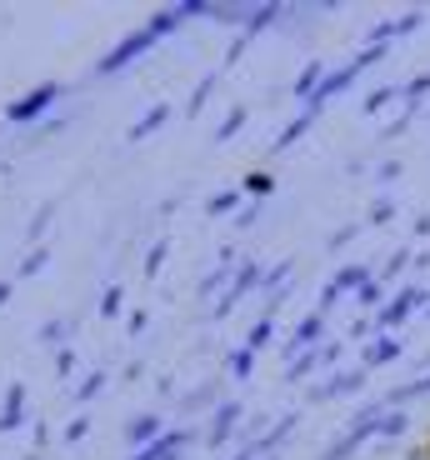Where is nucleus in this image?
<instances>
[{
  "instance_id": "1",
  "label": "nucleus",
  "mask_w": 430,
  "mask_h": 460,
  "mask_svg": "<svg viewBox=\"0 0 430 460\" xmlns=\"http://www.w3.org/2000/svg\"><path fill=\"white\" fill-rule=\"evenodd\" d=\"M155 40H161V35H155L151 25H140V31H136V35H126V40H120V46L110 50V56H101V60H95V75H116V70H126L130 60H140L145 50L155 46Z\"/></svg>"
},
{
  "instance_id": "2",
  "label": "nucleus",
  "mask_w": 430,
  "mask_h": 460,
  "mask_svg": "<svg viewBox=\"0 0 430 460\" xmlns=\"http://www.w3.org/2000/svg\"><path fill=\"white\" fill-rule=\"evenodd\" d=\"M60 91H66V85H35V91L25 95V101H11L5 120H11V126H31V120H40V115H46L50 105L60 101Z\"/></svg>"
},
{
  "instance_id": "3",
  "label": "nucleus",
  "mask_w": 430,
  "mask_h": 460,
  "mask_svg": "<svg viewBox=\"0 0 430 460\" xmlns=\"http://www.w3.org/2000/svg\"><path fill=\"white\" fill-rule=\"evenodd\" d=\"M426 305H430L426 290H420V286H406L396 300H391V305H381V311H375V335H381V331H396V325L406 321L410 311H426Z\"/></svg>"
},
{
  "instance_id": "4",
  "label": "nucleus",
  "mask_w": 430,
  "mask_h": 460,
  "mask_svg": "<svg viewBox=\"0 0 430 460\" xmlns=\"http://www.w3.org/2000/svg\"><path fill=\"white\" fill-rule=\"evenodd\" d=\"M365 280H371V270H365V265H346V270H336V276L326 280V296H320V315H326L330 305L346 296V290H361Z\"/></svg>"
},
{
  "instance_id": "5",
  "label": "nucleus",
  "mask_w": 430,
  "mask_h": 460,
  "mask_svg": "<svg viewBox=\"0 0 430 460\" xmlns=\"http://www.w3.org/2000/svg\"><path fill=\"white\" fill-rule=\"evenodd\" d=\"M260 280H266V276H260V265H250V261H245L241 270H235L231 290H225V296L215 300V315H231V311H235V300H241V296H245V290H250V286H260Z\"/></svg>"
},
{
  "instance_id": "6",
  "label": "nucleus",
  "mask_w": 430,
  "mask_h": 460,
  "mask_svg": "<svg viewBox=\"0 0 430 460\" xmlns=\"http://www.w3.org/2000/svg\"><path fill=\"white\" fill-rule=\"evenodd\" d=\"M190 446V430H165L161 440H155V446H145V450H136V456L130 460H175L180 456V450Z\"/></svg>"
},
{
  "instance_id": "7",
  "label": "nucleus",
  "mask_w": 430,
  "mask_h": 460,
  "mask_svg": "<svg viewBox=\"0 0 430 460\" xmlns=\"http://www.w3.org/2000/svg\"><path fill=\"white\" fill-rule=\"evenodd\" d=\"M320 331H326V315H320V311H315V315H305V321L295 325V335H291V341H285V356L295 360V350H301V356H305V350H311V345L320 341Z\"/></svg>"
},
{
  "instance_id": "8",
  "label": "nucleus",
  "mask_w": 430,
  "mask_h": 460,
  "mask_svg": "<svg viewBox=\"0 0 430 460\" xmlns=\"http://www.w3.org/2000/svg\"><path fill=\"white\" fill-rule=\"evenodd\" d=\"M241 415H245V405H241V401H225V405H221V415L210 420V446H225V440H231V430L241 426Z\"/></svg>"
},
{
  "instance_id": "9",
  "label": "nucleus",
  "mask_w": 430,
  "mask_h": 460,
  "mask_svg": "<svg viewBox=\"0 0 430 460\" xmlns=\"http://www.w3.org/2000/svg\"><path fill=\"white\" fill-rule=\"evenodd\" d=\"M161 436H165V430H161V420H155V415H140V420H130V426H126V440H130L136 450L155 446Z\"/></svg>"
},
{
  "instance_id": "10",
  "label": "nucleus",
  "mask_w": 430,
  "mask_h": 460,
  "mask_svg": "<svg viewBox=\"0 0 430 460\" xmlns=\"http://www.w3.org/2000/svg\"><path fill=\"white\" fill-rule=\"evenodd\" d=\"M361 385H365V370H350V376H330L315 395H320V401H326V395H355Z\"/></svg>"
},
{
  "instance_id": "11",
  "label": "nucleus",
  "mask_w": 430,
  "mask_h": 460,
  "mask_svg": "<svg viewBox=\"0 0 430 460\" xmlns=\"http://www.w3.org/2000/svg\"><path fill=\"white\" fill-rule=\"evenodd\" d=\"M21 420H25V385L15 380L11 395H5V415H0V430H15Z\"/></svg>"
},
{
  "instance_id": "12",
  "label": "nucleus",
  "mask_w": 430,
  "mask_h": 460,
  "mask_svg": "<svg viewBox=\"0 0 430 460\" xmlns=\"http://www.w3.org/2000/svg\"><path fill=\"white\" fill-rule=\"evenodd\" d=\"M396 356H400V341H396V335H381V341H375L371 350H365V370H375V366H391Z\"/></svg>"
},
{
  "instance_id": "13",
  "label": "nucleus",
  "mask_w": 430,
  "mask_h": 460,
  "mask_svg": "<svg viewBox=\"0 0 430 460\" xmlns=\"http://www.w3.org/2000/svg\"><path fill=\"white\" fill-rule=\"evenodd\" d=\"M420 395H430V370H426V376H416V380H406L400 391H391V395H385V405H406V401H420Z\"/></svg>"
},
{
  "instance_id": "14",
  "label": "nucleus",
  "mask_w": 430,
  "mask_h": 460,
  "mask_svg": "<svg viewBox=\"0 0 430 460\" xmlns=\"http://www.w3.org/2000/svg\"><path fill=\"white\" fill-rule=\"evenodd\" d=\"M165 120H171V105H151V111L140 115L136 126H130V140H145L155 126H165Z\"/></svg>"
},
{
  "instance_id": "15",
  "label": "nucleus",
  "mask_w": 430,
  "mask_h": 460,
  "mask_svg": "<svg viewBox=\"0 0 430 460\" xmlns=\"http://www.w3.org/2000/svg\"><path fill=\"white\" fill-rule=\"evenodd\" d=\"M326 75H330V70H326V66H320V60H315V66H305V70H301V81H295V85H291V91H295V95H301V101H311V95H315V91H320V81H326Z\"/></svg>"
},
{
  "instance_id": "16",
  "label": "nucleus",
  "mask_w": 430,
  "mask_h": 460,
  "mask_svg": "<svg viewBox=\"0 0 430 460\" xmlns=\"http://www.w3.org/2000/svg\"><path fill=\"white\" fill-rule=\"evenodd\" d=\"M270 341H276V321H270V315H260V321L250 325V335H245V350H266Z\"/></svg>"
},
{
  "instance_id": "17",
  "label": "nucleus",
  "mask_w": 430,
  "mask_h": 460,
  "mask_svg": "<svg viewBox=\"0 0 430 460\" xmlns=\"http://www.w3.org/2000/svg\"><path fill=\"white\" fill-rule=\"evenodd\" d=\"M311 120H315V115H295L291 126H285V130H280V136H276V150H291L295 140H301L305 130H311Z\"/></svg>"
},
{
  "instance_id": "18",
  "label": "nucleus",
  "mask_w": 430,
  "mask_h": 460,
  "mask_svg": "<svg viewBox=\"0 0 430 460\" xmlns=\"http://www.w3.org/2000/svg\"><path fill=\"white\" fill-rule=\"evenodd\" d=\"M396 95H400V85H381V91H371L361 105H365V115H375V111H385V105L396 101Z\"/></svg>"
},
{
  "instance_id": "19",
  "label": "nucleus",
  "mask_w": 430,
  "mask_h": 460,
  "mask_svg": "<svg viewBox=\"0 0 430 460\" xmlns=\"http://www.w3.org/2000/svg\"><path fill=\"white\" fill-rule=\"evenodd\" d=\"M406 426H410V415L406 411H391L381 420V440H396V436H406Z\"/></svg>"
},
{
  "instance_id": "20",
  "label": "nucleus",
  "mask_w": 430,
  "mask_h": 460,
  "mask_svg": "<svg viewBox=\"0 0 430 460\" xmlns=\"http://www.w3.org/2000/svg\"><path fill=\"white\" fill-rule=\"evenodd\" d=\"M355 300H361V305H381V300H385V286H381V276H371V280H365V286L355 290Z\"/></svg>"
},
{
  "instance_id": "21",
  "label": "nucleus",
  "mask_w": 430,
  "mask_h": 460,
  "mask_svg": "<svg viewBox=\"0 0 430 460\" xmlns=\"http://www.w3.org/2000/svg\"><path fill=\"white\" fill-rule=\"evenodd\" d=\"M241 206V190H221V196H210V216H231Z\"/></svg>"
},
{
  "instance_id": "22",
  "label": "nucleus",
  "mask_w": 430,
  "mask_h": 460,
  "mask_svg": "<svg viewBox=\"0 0 430 460\" xmlns=\"http://www.w3.org/2000/svg\"><path fill=\"white\" fill-rule=\"evenodd\" d=\"M250 366H256V350H245V345H241V350L231 356V376L245 380V376H250Z\"/></svg>"
},
{
  "instance_id": "23",
  "label": "nucleus",
  "mask_w": 430,
  "mask_h": 460,
  "mask_svg": "<svg viewBox=\"0 0 430 460\" xmlns=\"http://www.w3.org/2000/svg\"><path fill=\"white\" fill-rule=\"evenodd\" d=\"M245 126V105H235V111L231 115H225V120H221V130H215V140H231L235 136V130H241Z\"/></svg>"
},
{
  "instance_id": "24",
  "label": "nucleus",
  "mask_w": 430,
  "mask_h": 460,
  "mask_svg": "<svg viewBox=\"0 0 430 460\" xmlns=\"http://www.w3.org/2000/svg\"><path fill=\"white\" fill-rule=\"evenodd\" d=\"M120 305H126V290L110 286V290H105V300H101V315L110 321V315H120Z\"/></svg>"
},
{
  "instance_id": "25",
  "label": "nucleus",
  "mask_w": 430,
  "mask_h": 460,
  "mask_svg": "<svg viewBox=\"0 0 430 460\" xmlns=\"http://www.w3.org/2000/svg\"><path fill=\"white\" fill-rule=\"evenodd\" d=\"M165 255H171V245H165V241H155V245H151V255H145V276H161Z\"/></svg>"
},
{
  "instance_id": "26",
  "label": "nucleus",
  "mask_w": 430,
  "mask_h": 460,
  "mask_svg": "<svg viewBox=\"0 0 430 460\" xmlns=\"http://www.w3.org/2000/svg\"><path fill=\"white\" fill-rule=\"evenodd\" d=\"M241 190H245V196H270V190H276V181H270V175H245Z\"/></svg>"
},
{
  "instance_id": "27",
  "label": "nucleus",
  "mask_w": 430,
  "mask_h": 460,
  "mask_svg": "<svg viewBox=\"0 0 430 460\" xmlns=\"http://www.w3.org/2000/svg\"><path fill=\"white\" fill-rule=\"evenodd\" d=\"M40 341H46V345H60V350H66V321H46V325H40Z\"/></svg>"
},
{
  "instance_id": "28",
  "label": "nucleus",
  "mask_w": 430,
  "mask_h": 460,
  "mask_svg": "<svg viewBox=\"0 0 430 460\" xmlns=\"http://www.w3.org/2000/svg\"><path fill=\"white\" fill-rule=\"evenodd\" d=\"M46 261H50V251H31V255L21 261V280L35 276V270H46Z\"/></svg>"
},
{
  "instance_id": "29",
  "label": "nucleus",
  "mask_w": 430,
  "mask_h": 460,
  "mask_svg": "<svg viewBox=\"0 0 430 460\" xmlns=\"http://www.w3.org/2000/svg\"><path fill=\"white\" fill-rule=\"evenodd\" d=\"M391 220H396V206H391V200H375V206H371V226H391Z\"/></svg>"
},
{
  "instance_id": "30",
  "label": "nucleus",
  "mask_w": 430,
  "mask_h": 460,
  "mask_svg": "<svg viewBox=\"0 0 430 460\" xmlns=\"http://www.w3.org/2000/svg\"><path fill=\"white\" fill-rule=\"evenodd\" d=\"M406 261H410V251H396V255H391V261H385V270H381V286L396 276V270H406Z\"/></svg>"
},
{
  "instance_id": "31",
  "label": "nucleus",
  "mask_w": 430,
  "mask_h": 460,
  "mask_svg": "<svg viewBox=\"0 0 430 460\" xmlns=\"http://www.w3.org/2000/svg\"><path fill=\"white\" fill-rule=\"evenodd\" d=\"M215 91V75H206V81H200V91L190 95V111H200V105H206V95Z\"/></svg>"
},
{
  "instance_id": "32",
  "label": "nucleus",
  "mask_w": 430,
  "mask_h": 460,
  "mask_svg": "<svg viewBox=\"0 0 430 460\" xmlns=\"http://www.w3.org/2000/svg\"><path fill=\"white\" fill-rule=\"evenodd\" d=\"M105 391V376H101V370H95V376L91 380H85V385H81V401H91V395H101Z\"/></svg>"
},
{
  "instance_id": "33",
  "label": "nucleus",
  "mask_w": 430,
  "mask_h": 460,
  "mask_svg": "<svg viewBox=\"0 0 430 460\" xmlns=\"http://www.w3.org/2000/svg\"><path fill=\"white\" fill-rule=\"evenodd\" d=\"M85 430H91V415H81V420H70V430H66V440H70V446H75V440H81V436H85Z\"/></svg>"
},
{
  "instance_id": "34",
  "label": "nucleus",
  "mask_w": 430,
  "mask_h": 460,
  "mask_svg": "<svg viewBox=\"0 0 430 460\" xmlns=\"http://www.w3.org/2000/svg\"><path fill=\"white\" fill-rule=\"evenodd\" d=\"M285 270H291V261H280L276 270H266V280H260V286H280V280H285Z\"/></svg>"
},
{
  "instance_id": "35",
  "label": "nucleus",
  "mask_w": 430,
  "mask_h": 460,
  "mask_svg": "<svg viewBox=\"0 0 430 460\" xmlns=\"http://www.w3.org/2000/svg\"><path fill=\"white\" fill-rule=\"evenodd\" d=\"M400 171H406L400 161H385V165H381V181H400Z\"/></svg>"
},
{
  "instance_id": "36",
  "label": "nucleus",
  "mask_w": 430,
  "mask_h": 460,
  "mask_svg": "<svg viewBox=\"0 0 430 460\" xmlns=\"http://www.w3.org/2000/svg\"><path fill=\"white\" fill-rule=\"evenodd\" d=\"M70 366H75V356H70V350H60V356H56V376H70Z\"/></svg>"
},
{
  "instance_id": "37",
  "label": "nucleus",
  "mask_w": 430,
  "mask_h": 460,
  "mask_svg": "<svg viewBox=\"0 0 430 460\" xmlns=\"http://www.w3.org/2000/svg\"><path fill=\"white\" fill-rule=\"evenodd\" d=\"M355 230H361V226H346V230L336 235V241H330V251H336V245H350V241H355Z\"/></svg>"
},
{
  "instance_id": "38",
  "label": "nucleus",
  "mask_w": 430,
  "mask_h": 460,
  "mask_svg": "<svg viewBox=\"0 0 430 460\" xmlns=\"http://www.w3.org/2000/svg\"><path fill=\"white\" fill-rule=\"evenodd\" d=\"M5 300H11V280H0V305H5Z\"/></svg>"
}]
</instances>
